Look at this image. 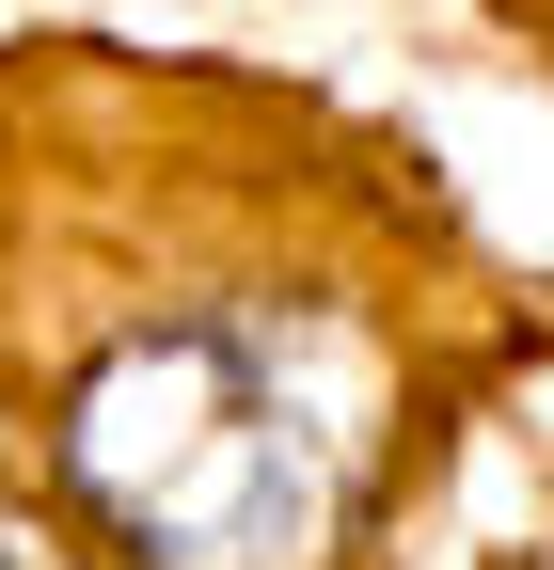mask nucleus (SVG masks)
Returning a JSON list of instances; mask_svg holds the SVG:
<instances>
[{"mask_svg":"<svg viewBox=\"0 0 554 570\" xmlns=\"http://www.w3.org/2000/svg\"><path fill=\"white\" fill-rule=\"evenodd\" d=\"M63 475L144 570H317L333 508H349V428L269 333L175 317L80 381Z\"/></svg>","mask_w":554,"mask_h":570,"instance_id":"f257e3e1","label":"nucleus"},{"mask_svg":"<svg viewBox=\"0 0 554 570\" xmlns=\"http://www.w3.org/2000/svg\"><path fill=\"white\" fill-rule=\"evenodd\" d=\"M0 570H80V554H48L32 523H0Z\"/></svg>","mask_w":554,"mask_h":570,"instance_id":"f03ea898","label":"nucleus"}]
</instances>
